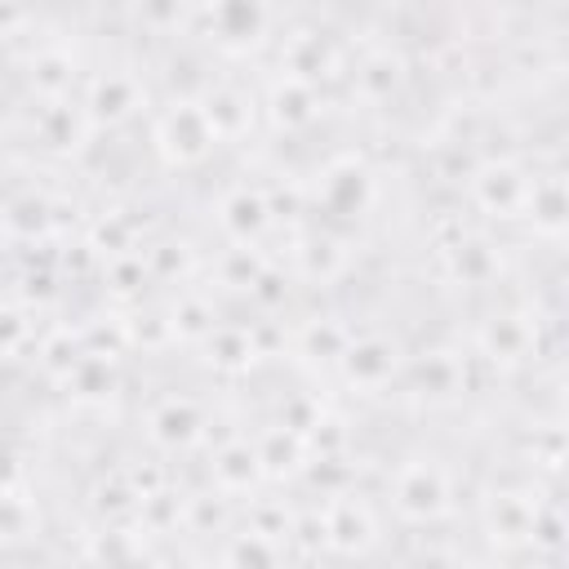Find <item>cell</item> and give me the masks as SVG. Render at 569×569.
Here are the masks:
<instances>
[{
    "mask_svg": "<svg viewBox=\"0 0 569 569\" xmlns=\"http://www.w3.org/2000/svg\"><path fill=\"white\" fill-rule=\"evenodd\" d=\"M138 111V84L133 76L124 71H102L93 84H89V98H84V116L93 120H107V124H120Z\"/></svg>",
    "mask_w": 569,
    "mask_h": 569,
    "instance_id": "cell-5",
    "label": "cell"
},
{
    "mask_svg": "<svg viewBox=\"0 0 569 569\" xmlns=\"http://www.w3.org/2000/svg\"><path fill=\"white\" fill-rule=\"evenodd\" d=\"M133 9H138V22L156 36H173L187 18V0H138Z\"/></svg>",
    "mask_w": 569,
    "mask_h": 569,
    "instance_id": "cell-8",
    "label": "cell"
},
{
    "mask_svg": "<svg viewBox=\"0 0 569 569\" xmlns=\"http://www.w3.org/2000/svg\"><path fill=\"white\" fill-rule=\"evenodd\" d=\"M338 360L347 365V373H351L360 387H378V382H387V378H391V369H396V351H391L382 338L347 342Z\"/></svg>",
    "mask_w": 569,
    "mask_h": 569,
    "instance_id": "cell-6",
    "label": "cell"
},
{
    "mask_svg": "<svg viewBox=\"0 0 569 569\" xmlns=\"http://www.w3.org/2000/svg\"><path fill=\"white\" fill-rule=\"evenodd\" d=\"M271 22L267 0H209V31L227 49H249Z\"/></svg>",
    "mask_w": 569,
    "mask_h": 569,
    "instance_id": "cell-4",
    "label": "cell"
},
{
    "mask_svg": "<svg viewBox=\"0 0 569 569\" xmlns=\"http://www.w3.org/2000/svg\"><path fill=\"white\" fill-rule=\"evenodd\" d=\"M213 129H209V116L200 107V98H182V102H169L164 116L156 120V147L173 160V164H196L213 151Z\"/></svg>",
    "mask_w": 569,
    "mask_h": 569,
    "instance_id": "cell-1",
    "label": "cell"
},
{
    "mask_svg": "<svg viewBox=\"0 0 569 569\" xmlns=\"http://www.w3.org/2000/svg\"><path fill=\"white\" fill-rule=\"evenodd\" d=\"M391 502L409 520H436L449 507V485L431 462H405L391 480Z\"/></svg>",
    "mask_w": 569,
    "mask_h": 569,
    "instance_id": "cell-2",
    "label": "cell"
},
{
    "mask_svg": "<svg viewBox=\"0 0 569 569\" xmlns=\"http://www.w3.org/2000/svg\"><path fill=\"white\" fill-rule=\"evenodd\" d=\"M529 182H533V173L520 169L516 160H489V164H480V169L471 173V196H476V204H480L485 213L511 218V213L525 209Z\"/></svg>",
    "mask_w": 569,
    "mask_h": 569,
    "instance_id": "cell-3",
    "label": "cell"
},
{
    "mask_svg": "<svg viewBox=\"0 0 569 569\" xmlns=\"http://www.w3.org/2000/svg\"><path fill=\"white\" fill-rule=\"evenodd\" d=\"M356 84H360L365 98H387V93L396 89V58H391L387 49L360 58V67H356Z\"/></svg>",
    "mask_w": 569,
    "mask_h": 569,
    "instance_id": "cell-7",
    "label": "cell"
}]
</instances>
